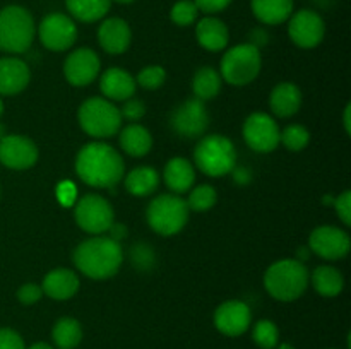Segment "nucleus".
Wrapping results in <instances>:
<instances>
[{
	"mask_svg": "<svg viewBox=\"0 0 351 349\" xmlns=\"http://www.w3.org/2000/svg\"><path fill=\"white\" fill-rule=\"evenodd\" d=\"M75 171L89 187L113 188L125 174V164L110 144L89 142L77 153Z\"/></svg>",
	"mask_w": 351,
	"mask_h": 349,
	"instance_id": "obj_1",
	"label": "nucleus"
},
{
	"mask_svg": "<svg viewBox=\"0 0 351 349\" xmlns=\"http://www.w3.org/2000/svg\"><path fill=\"white\" fill-rule=\"evenodd\" d=\"M122 262V245L106 235L84 240L74 250L75 267L91 279H108V277L115 276Z\"/></svg>",
	"mask_w": 351,
	"mask_h": 349,
	"instance_id": "obj_2",
	"label": "nucleus"
},
{
	"mask_svg": "<svg viewBox=\"0 0 351 349\" xmlns=\"http://www.w3.org/2000/svg\"><path fill=\"white\" fill-rule=\"evenodd\" d=\"M308 270L300 260L287 259L273 263L264 274V287L278 301H295L308 286Z\"/></svg>",
	"mask_w": 351,
	"mask_h": 349,
	"instance_id": "obj_3",
	"label": "nucleus"
},
{
	"mask_svg": "<svg viewBox=\"0 0 351 349\" xmlns=\"http://www.w3.org/2000/svg\"><path fill=\"white\" fill-rule=\"evenodd\" d=\"M34 19L29 10L21 5H7L0 10V50L19 55L33 44Z\"/></svg>",
	"mask_w": 351,
	"mask_h": 349,
	"instance_id": "obj_4",
	"label": "nucleus"
},
{
	"mask_svg": "<svg viewBox=\"0 0 351 349\" xmlns=\"http://www.w3.org/2000/svg\"><path fill=\"white\" fill-rule=\"evenodd\" d=\"M194 159L202 173L213 178H221L232 173L237 166V149L228 137L211 133L202 137L197 144Z\"/></svg>",
	"mask_w": 351,
	"mask_h": 349,
	"instance_id": "obj_5",
	"label": "nucleus"
},
{
	"mask_svg": "<svg viewBox=\"0 0 351 349\" xmlns=\"http://www.w3.org/2000/svg\"><path fill=\"white\" fill-rule=\"evenodd\" d=\"M77 118L81 129L96 139H108L119 133L123 120L120 109L106 98L86 99L79 108Z\"/></svg>",
	"mask_w": 351,
	"mask_h": 349,
	"instance_id": "obj_6",
	"label": "nucleus"
},
{
	"mask_svg": "<svg viewBox=\"0 0 351 349\" xmlns=\"http://www.w3.org/2000/svg\"><path fill=\"white\" fill-rule=\"evenodd\" d=\"M146 218L151 229L158 235H177L189 221V205L180 195L163 194L149 202Z\"/></svg>",
	"mask_w": 351,
	"mask_h": 349,
	"instance_id": "obj_7",
	"label": "nucleus"
},
{
	"mask_svg": "<svg viewBox=\"0 0 351 349\" xmlns=\"http://www.w3.org/2000/svg\"><path fill=\"white\" fill-rule=\"evenodd\" d=\"M263 67L259 48L252 43L237 44L221 58V79L232 86H247L259 75Z\"/></svg>",
	"mask_w": 351,
	"mask_h": 349,
	"instance_id": "obj_8",
	"label": "nucleus"
},
{
	"mask_svg": "<svg viewBox=\"0 0 351 349\" xmlns=\"http://www.w3.org/2000/svg\"><path fill=\"white\" fill-rule=\"evenodd\" d=\"M75 222L89 235H105L113 224L115 212L112 204L98 194H88L75 202Z\"/></svg>",
	"mask_w": 351,
	"mask_h": 349,
	"instance_id": "obj_9",
	"label": "nucleus"
},
{
	"mask_svg": "<svg viewBox=\"0 0 351 349\" xmlns=\"http://www.w3.org/2000/svg\"><path fill=\"white\" fill-rule=\"evenodd\" d=\"M38 36L48 50L65 51L77 40V26L67 14H48L38 26Z\"/></svg>",
	"mask_w": 351,
	"mask_h": 349,
	"instance_id": "obj_10",
	"label": "nucleus"
},
{
	"mask_svg": "<svg viewBox=\"0 0 351 349\" xmlns=\"http://www.w3.org/2000/svg\"><path fill=\"white\" fill-rule=\"evenodd\" d=\"M281 130L276 120L267 113L257 112L247 116L243 123V139L257 153H273L280 146Z\"/></svg>",
	"mask_w": 351,
	"mask_h": 349,
	"instance_id": "obj_11",
	"label": "nucleus"
},
{
	"mask_svg": "<svg viewBox=\"0 0 351 349\" xmlns=\"http://www.w3.org/2000/svg\"><path fill=\"white\" fill-rule=\"evenodd\" d=\"M288 21H290L288 23V34L297 47L315 48L324 40V19L315 10L302 9L291 14Z\"/></svg>",
	"mask_w": 351,
	"mask_h": 349,
	"instance_id": "obj_12",
	"label": "nucleus"
},
{
	"mask_svg": "<svg viewBox=\"0 0 351 349\" xmlns=\"http://www.w3.org/2000/svg\"><path fill=\"white\" fill-rule=\"evenodd\" d=\"M171 127L175 132L187 139L201 137L209 127V113L201 99H187L171 113Z\"/></svg>",
	"mask_w": 351,
	"mask_h": 349,
	"instance_id": "obj_13",
	"label": "nucleus"
},
{
	"mask_svg": "<svg viewBox=\"0 0 351 349\" xmlns=\"http://www.w3.org/2000/svg\"><path fill=\"white\" fill-rule=\"evenodd\" d=\"M308 246L314 253L326 260L345 259L350 252V236L345 229L336 226H319L311 233Z\"/></svg>",
	"mask_w": 351,
	"mask_h": 349,
	"instance_id": "obj_14",
	"label": "nucleus"
},
{
	"mask_svg": "<svg viewBox=\"0 0 351 349\" xmlns=\"http://www.w3.org/2000/svg\"><path fill=\"white\" fill-rule=\"evenodd\" d=\"M38 147L24 135H3L0 139V163L10 170H27L38 161Z\"/></svg>",
	"mask_w": 351,
	"mask_h": 349,
	"instance_id": "obj_15",
	"label": "nucleus"
},
{
	"mask_svg": "<svg viewBox=\"0 0 351 349\" xmlns=\"http://www.w3.org/2000/svg\"><path fill=\"white\" fill-rule=\"evenodd\" d=\"M101 62L91 48H77L67 57L64 64V75L69 84L84 88L91 84L99 74Z\"/></svg>",
	"mask_w": 351,
	"mask_h": 349,
	"instance_id": "obj_16",
	"label": "nucleus"
},
{
	"mask_svg": "<svg viewBox=\"0 0 351 349\" xmlns=\"http://www.w3.org/2000/svg\"><path fill=\"white\" fill-rule=\"evenodd\" d=\"M252 322L249 305L239 300H230L219 305L215 311V325L221 334L228 337H239Z\"/></svg>",
	"mask_w": 351,
	"mask_h": 349,
	"instance_id": "obj_17",
	"label": "nucleus"
},
{
	"mask_svg": "<svg viewBox=\"0 0 351 349\" xmlns=\"http://www.w3.org/2000/svg\"><path fill=\"white\" fill-rule=\"evenodd\" d=\"M98 41L103 50L110 55H120L129 50L132 31L127 21L120 17H108L98 27Z\"/></svg>",
	"mask_w": 351,
	"mask_h": 349,
	"instance_id": "obj_18",
	"label": "nucleus"
},
{
	"mask_svg": "<svg viewBox=\"0 0 351 349\" xmlns=\"http://www.w3.org/2000/svg\"><path fill=\"white\" fill-rule=\"evenodd\" d=\"M29 67L16 57L0 58V96H14L27 88Z\"/></svg>",
	"mask_w": 351,
	"mask_h": 349,
	"instance_id": "obj_19",
	"label": "nucleus"
},
{
	"mask_svg": "<svg viewBox=\"0 0 351 349\" xmlns=\"http://www.w3.org/2000/svg\"><path fill=\"white\" fill-rule=\"evenodd\" d=\"M99 89L105 98L113 101H127L136 92V79L123 68L112 67L101 74Z\"/></svg>",
	"mask_w": 351,
	"mask_h": 349,
	"instance_id": "obj_20",
	"label": "nucleus"
},
{
	"mask_svg": "<svg viewBox=\"0 0 351 349\" xmlns=\"http://www.w3.org/2000/svg\"><path fill=\"white\" fill-rule=\"evenodd\" d=\"M195 38H197V43L208 51H219L225 50L228 44L230 31L221 19L208 16L197 21Z\"/></svg>",
	"mask_w": 351,
	"mask_h": 349,
	"instance_id": "obj_21",
	"label": "nucleus"
},
{
	"mask_svg": "<svg viewBox=\"0 0 351 349\" xmlns=\"http://www.w3.org/2000/svg\"><path fill=\"white\" fill-rule=\"evenodd\" d=\"M79 277L71 269H55L45 276L41 289L47 296L53 298L57 301L69 300L74 296L79 289Z\"/></svg>",
	"mask_w": 351,
	"mask_h": 349,
	"instance_id": "obj_22",
	"label": "nucleus"
},
{
	"mask_svg": "<svg viewBox=\"0 0 351 349\" xmlns=\"http://www.w3.org/2000/svg\"><path fill=\"white\" fill-rule=\"evenodd\" d=\"M163 178L167 187L173 194H185L192 188L195 181V170L185 157H171L163 171Z\"/></svg>",
	"mask_w": 351,
	"mask_h": 349,
	"instance_id": "obj_23",
	"label": "nucleus"
},
{
	"mask_svg": "<svg viewBox=\"0 0 351 349\" xmlns=\"http://www.w3.org/2000/svg\"><path fill=\"white\" fill-rule=\"evenodd\" d=\"M269 105L274 115L280 118L293 116L302 106L300 88L293 82H281L271 92Z\"/></svg>",
	"mask_w": 351,
	"mask_h": 349,
	"instance_id": "obj_24",
	"label": "nucleus"
},
{
	"mask_svg": "<svg viewBox=\"0 0 351 349\" xmlns=\"http://www.w3.org/2000/svg\"><path fill=\"white\" fill-rule=\"evenodd\" d=\"M250 9L263 24L278 26L293 14V0H250Z\"/></svg>",
	"mask_w": 351,
	"mask_h": 349,
	"instance_id": "obj_25",
	"label": "nucleus"
},
{
	"mask_svg": "<svg viewBox=\"0 0 351 349\" xmlns=\"http://www.w3.org/2000/svg\"><path fill=\"white\" fill-rule=\"evenodd\" d=\"M120 147L132 157H143L153 147V137L146 127L139 123H130L120 132Z\"/></svg>",
	"mask_w": 351,
	"mask_h": 349,
	"instance_id": "obj_26",
	"label": "nucleus"
},
{
	"mask_svg": "<svg viewBox=\"0 0 351 349\" xmlns=\"http://www.w3.org/2000/svg\"><path fill=\"white\" fill-rule=\"evenodd\" d=\"M65 7L72 19L81 23H96L108 14L112 0H65Z\"/></svg>",
	"mask_w": 351,
	"mask_h": 349,
	"instance_id": "obj_27",
	"label": "nucleus"
},
{
	"mask_svg": "<svg viewBox=\"0 0 351 349\" xmlns=\"http://www.w3.org/2000/svg\"><path fill=\"white\" fill-rule=\"evenodd\" d=\"M160 183V174L151 166H137L125 177V188L136 197H146L153 194Z\"/></svg>",
	"mask_w": 351,
	"mask_h": 349,
	"instance_id": "obj_28",
	"label": "nucleus"
},
{
	"mask_svg": "<svg viewBox=\"0 0 351 349\" xmlns=\"http://www.w3.org/2000/svg\"><path fill=\"white\" fill-rule=\"evenodd\" d=\"M312 286L322 296L335 298L345 287V279H343V274L335 267L321 266L312 274Z\"/></svg>",
	"mask_w": 351,
	"mask_h": 349,
	"instance_id": "obj_29",
	"label": "nucleus"
},
{
	"mask_svg": "<svg viewBox=\"0 0 351 349\" xmlns=\"http://www.w3.org/2000/svg\"><path fill=\"white\" fill-rule=\"evenodd\" d=\"M55 346L58 349H75L82 339V328L75 318L64 317L53 325L51 331Z\"/></svg>",
	"mask_w": 351,
	"mask_h": 349,
	"instance_id": "obj_30",
	"label": "nucleus"
},
{
	"mask_svg": "<svg viewBox=\"0 0 351 349\" xmlns=\"http://www.w3.org/2000/svg\"><path fill=\"white\" fill-rule=\"evenodd\" d=\"M192 89H194L195 98L201 101L213 99L221 91V75L213 67H201L195 72Z\"/></svg>",
	"mask_w": 351,
	"mask_h": 349,
	"instance_id": "obj_31",
	"label": "nucleus"
},
{
	"mask_svg": "<svg viewBox=\"0 0 351 349\" xmlns=\"http://www.w3.org/2000/svg\"><path fill=\"white\" fill-rule=\"evenodd\" d=\"M252 339L261 349H274L280 342V331L271 320H259L254 325Z\"/></svg>",
	"mask_w": 351,
	"mask_h": 349,
	"instance_id": "obj_32",
	"label": "nucleus"
},
{
	"mask_svg": "<svg viewBox=\"0 0 351 349\" xmlns=\"http://www.w3.org/2000/svg\"><path fill=\"white\" fill-rule=\"evenodd\" d=\"M280 142H283V146L288 151H302L307 147V144L311 142V132L305 129L304 125H288L287 129H283L280 135Z\"/></svg>",
	"mask_w": 351,
	"mask_h": 349,
	"instance_id": "obj_33",
	"label": "nucleus"
},
{
	"mask_svg": "<svg viewBox=\"0 0 351 349\" xmlns=\"http://www.w3.org/2000/svg\"><path fill=\"white\" fill-rule=\"evenodd\" d=\"M216 198H218V195H216V190L211 185H197L195 188H192L189 201L185 202H187L189 209L202 212L211 209L216 204Z\"/></svg>",
	"mask_w": 351,
	"mask_h": 349,
	"instance_id": "obj_34",
	"label": "nucleus"
},
{
	"mask_svg": "<svg viewBox=\"0 0 351 349\" xmlns=\"http://www.w3.org/2000/svg\"><path fill=\"white\" fill-rule=\"evenodd\" d=\"M170 17L177 26H191L197 21L199 9L194 0H178L170 10Z\"/></svg>",
	"mask_w": 351,
	"mask_h": 349,
	"instance_id": "obj_35",
	"label": "nucleus"
},
{
	"mask_svg": "<svg viewBox=\"0 0 351 349\" xmlns=\"http://www.w3.org/2000/svg\"><path fill=\"white\" fill-rule=\"evenodd\" d=\"M165 81H167V72L160 65H151V67L143 68L136 77V84H139L144 89H149V91L161 88Z\"/></svg>",
	"mask_w": 351,
	"mask_h": 349,
	"instance_id": "obj_36",
	"label": "nucleus"
},
{
	"mask_svg": "<svg viewBox=\"0 0 351 349\" xmlns=\"http://www.w3.org/2000/svg\"><path fill=\"white\" fill-rule=\"evenodd\" d=\"M130 259L139 270H149L154 263V252L151 246L139 243L130 250Z\"/></svg>",
	"mask_w": 351,
	"mask_h": 349,
	"instance_id": "obj_37",
	"label": "nucleus"
},
{
	"mask_svg": "<svg viewBox=\"0 0 351 349\" xmlns=\"http://www.w3.org/2000/svg\"><path fill=\"white\" fill-rule=\"evenodd\" d=\"M144 113H146V105H144L141 99H136V98L127 99L125 105H123L122 109H120L122 118L130 120V122H137V120H141L144 116Z\"/></svg>",
	"mask_w": 351,
	"mask_h": 349,
	"instance_id": "obj_38",
	"label": "nucleus"
},
{
	"mask_svg": "<svg viewBox=\"0 0 351 349\" xmlns=\"http://www.w3.org/2000/svg\"><path fill=\"white\" fill-rule=\"evenodd\" d=\"M41 296H43V289L34 283H26L17 289V300L23 305L36 303V301L41 300Z\"/></svg>",
	"mask_w": 351,
	"mask_h": 349,
	"instance_id": "obj_39",
	"label": "nucleus"
},
{
	"mask_svg": "<svg viewBox=\"0 0 351 349\" xmlns=\"http://www.w3.org/2000/svg\"><path fill=\"white\" fill-rule=\"evenodd\" d=\"M0 349H26L23 337L9 327L0 328Z\"/></svg>",
	"mask_w": 351,
	"mask_h": 349,
	"instance_id": "obj_40",
	"label": "nucleus"
},
{
	"mask_svg": "<svg viewBox=\"0 0 351 349\" xmlns=\"http://www.w3.org/2000/svg\"><path fill=\"white\" fill-rule=\"evenodd\" d=\"M335 207L338 211L339 219L345 222V226L351 224V192L345 190L338 198L335 201Z\"/></svg>",
	"mask_w": 351,
	"mask_h": 349,
	"instance_id": "obj_41",
	"label": "nucleus"
},
{
	"mask_svg": "<svg viewBox=\"0 0 351 349\" xmlns=\"http://www.w3.org/2000/svg\"><path fill=\"white\" fill-rule=\"evenodd\" d=\"M232 2L233 0H194L199 12H206V14L221 12V10H225Z\"/></svg>",
	"mask_w": 351,
	"mask_h": 349,
	"instance_id": "obj_42",
	"label": "nucleus"
},
{
	"mask_svg": "<svg viewBox=\"0 0 351 349\" xmlns=\"http://www.w3.org/2000/svg\"><path fill=\"white\" fill-rule=\"evenodd\" d=\"M57 197L60 201L62 205H72L77 197V190H75L74 183L71 181H64V183L58 185L57 188Z\"/></svg>",
	"mask_w": 351,
	"mask_h": 349,
	"instance_id": "obj_43",
	"label": "nucleus"
},
{
	"mask_svg": "<svg viewBox=\"0 0 351 349\" xmlns=\"http://www.w3.org/2000/svg\"><path fill=\"white\" fill-rule=\"evenodd\" d=\"M106 233H108L106 236H110V238L115 240V242L122 243V240L127 236V228L123 224H117V222H113V224L110 226V229Z\"/></svg>",
	"mask_w": 351,
	"mask_h": 349,
	"instance_id": "obj_44",
	"label": "nucleus"
},
{
	"mask_svg": "<svg viewBox=\"0 0 351 349\" xmlns=\"http://www.w3.org/2000/svg\"><path fill=\"white\" fill-rule=\"evenodd\" d=\"M233 178H235V181L237 183H242V185H245V183H249L250 181V171L247 170V168H233Z\"/></svg>",
	"mask_w": 351,
	"mask_h": 349,
	"instance_id": "obj_45",
	"label": "nucleus"
},
{
	"mask_svg": "<svg viewBox=\"0 0 351 349\" xmlns=\"http://www.w3.org/2000/svg\"><path fill=\"white\" fill-rule=\"evenodd\" d=\"M350 112H351V106L348 105V106H346V109H345V116H343V122H345V130H346V133H350V132H351Z\"/></svg>",
	"mask_w": 351,
	"mask_h": 349,
	"instance_id": "obj_46",
	"label": "nucleus"
},
{
	"mask_svg": "<svg viewBox=\"0 0 351 349\" xmlns=\"http://www.w3.org/2000/svg\"><path fill=\"white\" fill-rule=\"evenodd\" d=\"M26 349H53V348H51L48 342H34V344H31L29 348H26Z\"/></svg>",
	"mask_w": 351,
	"mask_h": 349,
	"instance_id": "obj_47",
	"label": "nucleus"
},
{
	"mask_svg": "<svg viewBox=\"0 0 351 349\" xmlns=\"http://www.w3.org/2000/svg\"><path fill=\"white\" fill-rule=\"evenodd\" d=\"M278 349H295V348L291 344H288V342H283V344L278 346Z\"/></svg>",
	"mask_w": 351,
	"mask_h": 349,
	"instance_id": "obj_48",
	"label": "nucleus"
},
{
	"mask_svg": "<svg viewBox=\"0 0 351 349\" xmlns=\"http://www.w3.org/2000/svg\"><path fill=\"white\" fill-rule=\"evenodd\" d=\"M112 2H119V3H132L136 0H112Z\"/></svg>",
	"mask_w": 351,
	"mask_h": 349,
	"instance_id": "obj_49",
	"label": "nucleus"
},
{
	"mask_svg": "<svg viewBox=\"0 0 351 349\" xmlns=\"http://www.w3.org/2000/svg\"><path fill=\"white\" fill-rule=\"evenodd\" d=\"M2 113H3V101L2 98H0V116H2Z\"/></svg>",
	"mask_w": 351,
	"mask_h": 349,
	"instance_id": "obj_50",
	"label": "nucleus"
}]
</instances>
